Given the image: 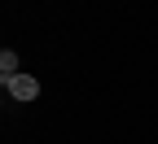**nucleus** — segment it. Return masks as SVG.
Listing matches in <instances>:
<instances>
[{"instance_id":"1","label":"nucleus","mask_w":158,"mask_h":144,"mask_svg":"<svg viewBox=\"0 0 158 144\" xmlns=\"http://www.w3.org/2000/svg\"><path fill=\"white\" fill-rule=\"evenodd\" d=\"M5 88H9V96H18V100H35V92H40V83H35L31 74H13Z\"/></svg>"},{"instance_id":"2","label":"nucleus","mask_w":158,"mask_h":144,"mask_svg":"<svg viewBox=\"0 0 158 144\" xmlns=\"http://www.w3.org/2000/svg\"><path fill=\"white\" fill-rule=\"evenodd\" d=\"M13 74H18V53H9V48H5V53H0V79L9 83Z\"/></svg>"}]
</instances>
